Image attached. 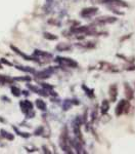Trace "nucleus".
<instances>
[{"label":"nucleus","mask_w":135,"mask_h":154,"mask_svg":"<svg viewBox=\"0 0 135 154\" xmlns=\"http://www.w3.org/2000/svg\"><path fill=\"white\" fill-rule=\"evenodd\" d=\"M130 103L129 101H126V100H121L119 103H118V105L116 107V110H115V114L117 116H121L123 113H128L129 110H130Z\"/></svg>","instance_id":"obj_1"},{"label":"nucleus","mask_w":135,"mask_h":154,"mask_svg":"<svg viewBox=\"0 0 135 154\" xmlns=\"http://www.w3.org/2000/svg\"><path fill=\"white\" fill-rule=\"evenodd\" d=\"M55 62L59 63L62 66H66V67H70V68H76L78 67V63L75 62L72 59L69 58H63V57H57L55 59Z\"/></svg>","instance_id":"obj_2"},{"label":"nucleus","mask_w":135,"mask_h":154,"mask_svg":"<svg viewBox=\"0 0 135 154\" xmlns=\"http://www.w3.org/2000/svg\"><path fill=\"white\" fill-rule=\"evenodd\" d=\"M20 106H21L22 111H23L24 113H26V114L33 110V104H32L30 101H27V100L22 101V102L20 103Z\"/></svg>","instance_id":"obj_3"},{"label":"nucleus","mask_w":135,"mask_h":154,"mask_svg":"<svg viewBox=\"0 0 135 154\" xmlns=\"http://www.w3.org/2000/svg\"><path fill=\"white\" fill-rule=\"evenodd\" d=\"M97 11H98L97 7H87V8H84L82 11H81V16L84 17V18H89V17H92V16L96 14Z\"/></svg>","instance_id":"obj_4"},{"label":"nucleus","mask_w":135,"mask_h":154,"mask_svg":"<svg viewBox=\"0 0 135 154\" xmlns=\"http://www.w3.org/2000/svg\"><path fill=\"white\" fill-rule=\"evenodd\" d=\"M109 96L111 102H116L117 97H118V85L117 84H112L109 88Z\"/></svg>","instance_id":"obj_5"},{"label":"nucleus","mask_w":135,"mask_h":154,"mask_svg":"<svg viewBox=\"0 0 135 154\" xmlns=\"http://www.w3.org/2000/svg\"><path fill=\"white\" fill-rule=\"evenodd\" d=\"M116 21H117V19L115 17H100L95 21V23L103 25V24H113Z\"/></svg>","instance_id":"obj_6"},{"label":"nucleus","mask_w":135,"mask_h":154,"mask_svg":"<svg viewBox=\"0 0 135 154\" xmlns=\"http://www.w3.org/2000/svg\"><path fill=\"white\" fill-rule=\"evenodd\" d=\"M124 89H125V97H126V99L128 101L133 100V98H134V90L129 85V83H124Z\"/></svg>","instance_id":"obj_7"},{"label":"nucleus","mask_w":135,"mask_h":154,"mask_svg":"<svg viewBox=\"0 0 135 154\" xmlns=\"http://www.w3.org/2000/svg\"><path fill=\"white\" fill-rule=\"evenodd\" d=\"M53 72V69H47V70H44V71H41V72H38L36 75L38 78L40 79H46L51 75V73Z\"/></svg>","instance_id":"obj_8"},{"label":"nucleus","mask_w":135,"mask_h":154,"mask_svg":"<svg viewBox=\"0 0 135 154\" xmlns=\"http://www.w3.org/2000/svg\"><path fill=\"white\" fill-rule=\"evenodd\" d=\"M110 110V102L107 100H103L101 103V106H100V112L102 115H105Z\"/></svg>","instance_id":"obj_9"},{"label":"nucleus","mask_w":135,"mask_h":154,"mask_svg":"<svg viewBox=\"0 0 135 154\" xmlns=\"http://www.w3.org/2000/svg\"><path fill=\"white\" fill-rule=\"evenodd\" d=\"M106 2H110L111 4H113L115 6H119V7H127L128 6V4L125 1H123V0H105L104 3H106Z\"/></svg>","instance_id":"obj_10"},{"label":"nucleus","mask_w":135,"mask_h":154,"mask_svg":"<svg viewBox=\"0 0 135 154\" xmlns=\"http://www.w3.org/2000/svg\"><path fill=\"white\" fill-rule=\"evenodd\" d=\"M56 49L60 50V51H67V50H71L72 46L70 44H68V43H60L56 46Z\"/></svg>","instance_id":"obj_11"},{"label":"nucleus","mask_w":135,"mask_h":154,"mask_svg":"<svg viewBox=\"0 0 135 154\" xmlns=\"http://www.w3.org/2000/svg\"><path fill=\"white\" fill-rule=\"evenodd\" d=\"M34 55L37 56V57H44V58H47V59L52 58V55H50L48 53H45V51H41V50H35Z\"/></svg>","instance_id":"obj_12"},{"label":"nucleus","mask_w":135,"mask_h":154,"mask_svg":"<svg viewBox=\"0 0 135 154\" xmlns=\"http://www.w3.org/2000/svg\"><path fill=\"white\" fill-rule=\"evenodd\" d=\"M11 48H12V49H13V50L15 51V53H16V54H18L20 56H22V57H23L24 59H26V60H28V61H36V60H35L34 58H32V57H29V56H27V55H25V54H23V53H21V51H20V50H18L17 48H15L14 46H11Z\"/></svg>","instance_id":"obj_13"},{"label":"nucleus","mask_w":135,"mask_h":154,"mask_svg":"<svg viewBox=\"0 0 135 154\" xmlns=\"http://www.w3.org/2000/svg\"><path fill=\"white\" fill-rule=\"evenodd\" d=\"M36 106H37L38 109H40V110H42V111H45V110H46V104L44 103V101H42V100H40V99L36 100Z\"/></svg>","instance_id":"obj_14"},{"label":"nucleus","mask_w":135,"mask_h":154,"mask_svg":"<svg viewBox=\"0 0 135 154\" xmlns=\"http://www.w3.org/2000/svg\"><path fill=\"white\" fill-rule=\"evenodd\" d=\"M82 88L85 90V93H86V95L90 98V99H92V98H94V90L93 89H90L88 86H86V85H82Z\"/></svg>","instance_id":"obj_15"},{"label":"nucleus","mask_w":135,"mask_h":154,"mask_svg":"<svg viewBox=\"0 0 135 154\" xmlns=\"http://www.w3.org/2000/svg\"><path fill=\"white\" fill-rule=\"evenodd\" d=\"M13 80L10 79L9 77H6L4 75H0V83L1 84H6V83H11Z\"/></svg>","instance_id":"obj_16"},{"label":"nucleus","mask_w":135,"mask_h":154,"mask_svg":"<svg viewBox=\"0 0 135 154\" xmlns=\"http://www.w3.org/2000/svg\"><path fill=\"white\" fill-rule=\"evenodd\" d=\"M1 136L2 137H4L5 139H7V140H10V141H12L13 140V136L11 135V134H9V133H7V132H5V131H1Z\"/></svg>","instance_id":"obj_17"},{"label":"nucleus","mask_w":135,"mask_h":154,"mask_svg":"<svg viewBox=\"0 0 135 154\" xmlns=\"http://www.w3.org/2000/svg\"><path fill=\"white\" fill-rule=\"evenodd\" d=\"M44 38H46V39H48V40H56V39H57V36L53 35V34H51V33L45 32V33H44Z\"/></svg>","instance_id":"obj_18"},{"label":"nucleus","mask_w":135,"mask_h":154,"mask_svg":"<svg viewBox=\"0 0 135 154\" xmlns=\"http://www.w3.org/2000/svg\"><path fill=\"white\" fill-rule=\"evenodd\" d=\"M17 69L22 70V71H26V72H31V73H35V70L30 68V67H21V66H17Z\"/></svg>","instance_id":"obj_19"},{"label":"nucleus","mask_w":135,"mask_h":154,"mask_svg":"<svg viewBox=\"0 0 135 154\" xmlns=\"http://www.w3.org/2000/svg\"><path fill=\"white\" fill-rule=\"evenodd\" d=\"M80 46H82L84 48H94L95 44L93 42H86L85 44H80Z\"/></svg>","instance_id":"obj_20"},{"label":"nucleus","mask_w":135,"mask_h":154,"mask_svg":"<svg viewBox=\"0 0 135 154\" xmlns=\"http://www.w3.org/2000/svg\"><path fill=\"white\" fill-rule=\"evenodd\" d=\"M11 93H12V95L15 96V97H18V96L21 95V90H20L17 87H15V86L11 87Z\"/></svg>","instance_id":"obj_21"},{"label":"nucleus","mask_w":135,"mask_h":154,"mask_svg":"<svg viewBox=\"0 0 135 154\" xmlns=\"http://www.w3.org/2000/svg\"><path fill=\"white\" fill-rule=\"evenodd\" d=\"M71 106H72V102L69 101V100H67L65 102V104H64V110H69L71 108Z\"/></svg>","instance_id":"obj_22"},{"label":"nucleus","mask_w":135,"mask_h":154,"mask_svg":"<svg viewBox=\"0 0 135 154\" xmlns=\"http://www.w3.org/2000/svg\"><path fill=\"white\" fill-rule=\"evenodd\" d=\"M42 87H43L45 90H51V89L53 88V86H51V85H49V84H47V83H42Z\"/></svg>","instance_id":"obj_23"},{"label":"nucleus","mask_w":135,"mask_h":154,"mask_svg":"<svg viewBox=\"0 0 135 154\" xmlns=\"http://www.w3.org/2000/svg\"><path fill=\"white\" fill-rule=\"evenodd\" d=\"M16 80H20V81H30L31 80V77H29V76L21 77V78H16Z\"/></svg>","instance_id":"obj_24"},{"label":"nucleus","mask_w":135,"mask_h":154,"mask_svg":"<svg viewBox=\"0 0 135 154\" xmlns=\"http://www.w3.org/2000/svg\"><path fill=\"white\" fill-rule=\"evenodd\" d=\"M131 37V34H128L127 36H124V37H122L121 38V42H123L124 40H126V39H128V38H130Z\"/></svg>","instance_id":"obj_25"},{"label":"nucleus","mask_w":135,"mask_h":154,"mask_svg":"<svg viewBox=\"0 0 135 154\" xmlns=\"http://www.w3.org/2000/svg\"><path fill=\"white\" fill-rule=\"evenodd\" d=\"M126 70H127V71H135V65H134V66H130V67H128V68H126Z\"/></svg>","instance_id":"obj_26"},{"label":"nucleus","mask_w":135,"mask_h":154,"mask_svg":"<svg viewBox=\"0 0 135 154\" xmlns=\"http://www.w3.org/2000/svg\"><path fill=\"white\" fill-rule=\"evenodd\" d=\"M42 131H43V128H42V127H39L38 130L35 132V135H40V133H42Z\"/></svg>","instance_id":"obj_27"},{"label":"nucleus","mask_w":135,"mask_h":154,"mask_svg":"<svg viewBox=\"0 0 135 154\" xmlns=\"http://www.w3.org/2000/svg\"><path fill=\"white\" fill-rule=\"evenodd\" d=\"M72 102V104H75V105H79L80 104V102L78 101V100H73V101H71Z\"/></svg>","instance_id":"obj_28"},{"label":"nucleus","mask_w":135,"mask_h":154,"mask_svg":"<svg viewBox=\"0 0 135 154\" xmlns=\"http://www.w3.org/2000/svg\"><path fill=\"white\" fill-rule=\"evenodd\" d=\"M1 62H2V63H4V64H6V65H9V66H11V64H10L9 62L5 61V59H2V60H1Z\"/></svg>","instance_id":"obj_29"},{"label":"nucleus","mask_w":135,"mask_h":154,"mask_svg":"<svg viewBox=\"0 0 135 154\" xmlns=\"http://www.w3.org/2000/svg\"><path fill=\"white\" fill-rule=\"evenodd\" d=\"M100 1H101L102 3H104V1H105V0H100Z\"/></svg>","instance_id":"obj_30"},{"label":"nucleus","mask_w":135,"mask_h":154,"mask_svg":"<svg viewBox=\"0 0 135 154\" xmlns=\"http://www.w3.org/2000/svg\"><path fill=\"white\" fill-rule=\"evenodd\" d=\"M0 69H1V65H0Z\"/></svg>","instance_id":"obj_31"}]
</instances>
